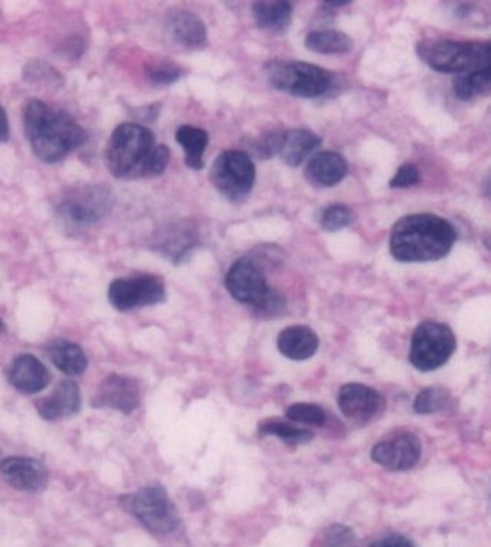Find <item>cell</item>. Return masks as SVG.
Instances as JSON below:
<instances>
[{
  "mask_svg": "<svg viewBox=\"0 0 491 547\" xmlns=\"http://www.w3.org/2000/svg\"><path fill=\"white\" fill-rule=\"evenodd\" d=\"M369 547H416L412 540H409L403 535H387V537L379 538Z\"/></svg>",
  "mask_w": 491,
  "mask_h": 547,
  "instance_id": "obj_38",
  "label": "cell"
},
{
  "mask_svg": "<svg viewBox=\"0 0 491 547\" xmlns=\"http://www.w3.org/2000/svg\"><path fill=\"white\" fill-rule=\"evenodd\" d=\"M8 380L17 391L31 395L47 388L51 377L48 369L34 355L22 354L11 363Z\"/></svg>",
  "mask_w": 491,
  "mask_h": 547,
  "instance_id": "obj_17",
  "label": "cell"
},
{
  "mask_svg": "<svg viewBox=\"0 0 491 547\" xmlns=\"http://www.w3.org/2000/svg\"><path fill=\"white\" fill-rule=\"evenodd\" d=\"M24 126L34 154L47 163L65 159L88 137L70 114L39 99H31L27 103Z\"/></svg>",
  "mask_w": 491,
  "mask_h": 547,
  "instance_id": "obj_2",
  "label": "cell"
},
{
  "mask_svg": "<svg viewBox=\"0 0 491 547\" xmlns=\"http://www.w3.org/2000/svg\"><path fill=\"white\" fill-rule=\"evenodd\" d=\"M25 79L27 82L40 83L45 87H59L62 83V77L54 70L47 62H40V60H33L25 67Z\"/></svg>",
  "mask_w": 491,
  "mask_h": 547,
  "instance_id": "obj_33",
  "label": "cell"
},
{
  "mask_svg": "<svg viewBox=\"0 0 491 547\" xmlns=\"http://www.w3.org/2000/svg\"><path fill=\"white\" fill-rule=\"evenodd\" d=\"M108 299L117 311L122 312L159 305L166 299L165 282L151 274L117 279L109 285Z\"/></svg>",
  "mask_w": 491,
  "mask_h": 547,
  "instance_id": "obj_11",
  "label": "cell"
},
{
  "mask_svg": "<svg viewBox=\"0 0 491 547\" xmlns=\"http://www.w3.org/2000/svg\"><path fill=\"white\" fill-rule=\"evenodd\" d=\"M122 504L152 534L166 535L178 526V514L162 486H146L122 497Z\"/></svg>",
  "mask_w": 491,
  "mask_h": 547,
  "instance_id": "obj_7",
  "label": "cell"
},
{
  "mask_svg": "<svg viewBox=\"0 0 491 547\" xmlns=\"http://www.w3.org/2000/svg\"><path fill=\"white\" fill-rule=\"evenodd\" d=\"M338 406L344 417L358 425H366L383 414L386 400L373 388L360 383H347L338 392Z\"/></svg>",
  "mask_w": 491,
  "mask_h": 547,
  "instance_id": "obj_13",
  "label": "cell"
},
{
  "mask_svg": "<svg viewBox=\"0 0 491 547\" xmlns=\"http://www.w3.org/2000/svg\"><path fill=\"white\" fill-rule=\"evenodd\" d=\"M421 176H419L418 168L412 163H404L399 166V170L396 171L395 176L390 180V188L393 189H406L412 188L419 182Z\"/></svg>",
  "mask_w": 491,
  "mask_h": 547,
  "instance_id": "obj_37",
  "label": "cell"
},
{
  "mask_svg": "<svg viewBox=\"0 0 491 547\" xmlns=\"http://www.w3.org/2000/svg\"><path fill=\"white\" fill-rule=\"evenodd\" d=\"M453 90L456 97L465 102L484 96L491 91V73L485 68V70L461 74L453 83Z\"/></svg>",
  "mask_w": 491,
  "mask_h": 547,
  "instance_id": "obj_27",
  "label": "cell"
},
{
  "mask_svg": "<svg viewBox=\"0 0 491 547\" xmlns=\"http://www.w3.org/2000/svg\"><path fill=\"white\" fill-rule=\"evenodd\" d=\"M8 139H10V123H8L4 107L0 105V143L8 142Z\"/></svg>",
  "mask_w": 491,
  "mask_h": 547,
  "instance_id": "obj_39",
  "label": "cell"
},
{
  "mask_svg": "<svg viewBox=\"0 0 491 547\" xmlns=\"http://www.w3.org/2000/svg\"><path fill=\"white\" fill-rule=\"evenodd\" d=\"M321 8L327 11L340 10L350 5L349 0H333V2H321Z\"/></svg>",
  "mask_w": 491,
  "mask_h": 547,
  "instance_id": "obj_40",
  "label": "cell"
},
{
  "mask_svg": "<svg viewBox=\"0 0 491 547\" xmlns=\"http://www.w3.org/2000/svg\"><path fill=\"white\" fill-rule=\"evenodd\" d=\"M266 73L272 87L303 99H317L338 85L335 74L300 60H272L266 65Z\"/></svg>",
  "mask_w": 491,
  "mask_h": 547,
  "instance_id": "obj_5",
  "label": "cell"
},
{
  "mask_svg": "<svg viewBox=\"0 0 491 547\" xmlns=\"http://www.w3.org/2000/svg\"><path fill=\"white\" fill-rule=\"evenodd\" d=\"M422 446L412 432H396L373 446L372 460L390 471H409L421 458Z\"/></svg>",
  "mask_w": 491,
  "mask_h": 547,
  "instance_id": "obj_12",
  "label": "cell"
},
{
  "mask_svg": "<svg viewBox=\"0 0 491 547\" xmlns=\"http://www.w3.org/2000/svg\"><path fill=\"white\" fill-rule=\"evenodd\" d=\"M353 213L346 205H330L321 214V226L329 233H337L352 225Z\"/></svg>",
  "mask_w": 491,
  "mask_h": 547,
  "instance_id": "obj_34",
  "label": "cell"
},
{
  "mask_svg": "<svg viewBox=\"0 0 491 547\" xmlns=\"http://www.w3.org/2000/svg\"><path fill=\"white\" fill-rule=\"evenodd\" d=\"M175 140L185 150V162L191 170H202L205 166V151L209 145V134L197 126L183 125L175 133Z\"/></svg>",
  "mask_w": 491,
  "mask_h": 547,
  "instance_id": "obj_24",
  "label": "cell"
},
{
  "mask_svg": "<svg viewBox=\"0 0 491 547\" xmlns=\"http://www.w3.org/2000/svg\"><path fill=\"white\" fill-rule=\"evenodd\" d=\"M255 163L246 151H225L212 163L211 179L218 193L231 202H241L254 188Z\"/></svg>",
  "mask_w": 491,
  "mask_h": 547,
  "instance_id": "obj_8",
  "label": "cell"
},
{
  "mask_svg": "<svg viewBox=\"0 0 491 547\" xmlns=\"http://www.w3.org/2000/svg\"><path fill=\"white\" fill-rule=\"evenodd\" d=\"M485 45H487V59H488L487 70L490 71L491 73V40L490 42H488V44H485Z\"/></svg>",
  "mask_w": 491,
  "mask_h": 547,
  "instance_id": "obj_42",
  "label": "cell"
},
{
  "mask_svg": "<svg viewBox=\"0 0 491 547\" xmlns=\"http://www.w3.org/2000/svg\"><path fill=\"white\" fill-rule=\"evenodd\" d=\"M80 406V389L73 380H62L48 397L40 398L36 403L37 412L47 422L73 417L80 411Z\"/></svg>",
  "mask_w": 491,
  "mask_h": 547,
  "instance_id": "obj_16",
  "label": "cell"
},
{
  "mask_svg": "<svg viewBox=\"0 0 491 547\" xmlns=\"http://www.w3.org/2000/svg\"><path fill=\"white\" fill-rule=\"evenodd\" d=\"M349 173V163L335 151H321L314 154L307 162L306 179L317 188H332L343 182Z\"/></svg>",
  "mask_w": 491,
  "mask_h": 547,
  "instance_id": "obj_18",
  "label": "cell"
},
{
  "mask_svg": "<svg viewBox=\"0 0 491 547\" xmlns=\"http://www.w3.org/2000/svg\"><path fill=\"white\" fill-rule=\"evenodd\" d=\"M321 146V139L309 130H292L284 134L280 157L290 168H297Z\"/></svg>",
  "mask_w": 491,
  "mask_h": 547,
  "instance_id": "obj_22",
  "label": "cell"
},
{
  "mask_svg": "<svg viewBox=\"0 0 491 547\" xmlns=\"http://www.w3.org/2000/svg\"><path fill=\"white\" fill-rule=\"evenodd\" d=\"M47 355L51 363L66 375H80L88 368L85 352L70 340H51L47 345Z\"/></svg>",
  "mask_w": 491,
  "mask_h": 547,
  "instance_id": "obj_23",
  "label": "cell"
},
{
  "mask_svg": "<svg viewBox=\"0 0 491 547\" xmlns=\"http://www.w3.org/2000/svg\"><path fill=\"white\" fill-rule=\"evenodd\" d=\"M260 435H272L278 440L286 441L289 445H304L309 443L314 434L307 429L297 428V426L289 425V423L280 422V420H266L258 425Z\"/></svg>",
  "mask_w": 491,
  "mask_h": 547,
  "instance_id": "obj_28",
  "label": "cell"
},
{
  "mask_svg": "<svg viewBox=\"0 0 491 547\" xmlns=\"http://www.w3.org/2000/svg\"><path fill=\"white\" fill-rule=\"evenodd\" d=\"M450 402L452 397L449 391L444 388H427L419 392L413 408L416 414H435L449 408Z\"/></svg>",
  "mask_w": 491,
  "mask_h": 547,
  "instance_id": "obj_29",
  "label": "cell"
},
{
  "mask_svg": "<svg viewBox=\"0 0 491 547\" xmlns=\"http://www.w3.org/2000/svg\"><path fill=\"white\" fill-rule=\"evenodd\" d=\"M91 405L99 409H113L131 414L140 405V385L136 378L111 374L100 383Z\"/></svg>",
  "mask_w": 491,
  "mask_h": 547,
  "instance_id": "obj_14",
  "label": "cell"
},
{
  "mask_svg": "<svg viewBox=\"0 0 491 547\" xmlns=\"http://www.w3.org/2000/svg\"><path fill=\"white\" fill-rule=\"evenodd\" d=\"M284 131H272V133L263 134L252 142H246L249 146L252 156L257 159L266 160L280 154L281 145H283Z\"/></svg>",
  "mask_w": 491,
  "mask_h": 547,
  "instance_id": "obj_32",
  "label": "cell"
},
{
  "mask_svg": "<svg viewBox=\"0 0 491 547\" xmlns=\"http://www.w3.org/2000/svg\"><path fill=\"white\" fill-rule=\"evenodd\" d=\"M323 547H360L352 529L343 524H333L324 532Z\"/></svg>",
  "mask_w": 491,
  "mask_h": 547,
  "instance_id": "obj_35",
  "label": "cell"
},
{
  "mask_svg": "<svg viewBox=\"0 0 491 547\" xmlns=\"http://www.w3.org/2000/svg\"><path fill=\"white\" fill-rule=\"evenodd\" d=\"M226 289L237 302L248 305L255 314L271 319L284 311L286 300L267 283L263 268L254 260H237L226 274Z\"/></svg>",
  "mask_w": 491,
  "mask_h": 547,
  "instance_id": "obj_4",
  "label": "cell"
},
{
  "mask_svg": "<svg viewBox=\"0 0 491 547\" xmlns=\"http://www.w3.org/2000/svg\"><path fill=\"white\" fill-rule=\"evenodd\" d=\"M416 53L439 73L465 74L485 70L488 65L487 45L479 42L426 39L416 45Z\"/></svg>",
  "mask_w": 491,
  "mask_h": 547,
  "instance_id": "obj_6",
  "label": "cell"
},
{
  "mask_svg": "<svg viewBox=\"0 0 491 547\" xmlns=\"http://www.w3.org/2000/svg\"><path fill=\"white\" fill-rule=\"evenodd\" d=\"M286 417L290 422L310 426H323L327 422V412L314 403H295L287 408Z\"/></svg>",
  "mask_w": 491,
  "mask_h": 547,
  "instance_id": "obj_30",
  "label": "cell"
},
{
  "mask_svg": "<svg viewBox=\"0 0 491 547\" xmlns=\"http://www.w3.org/2000/svg\"><path fill=\"white\" fill-rule=\"evenodd\" d=\"M278 349L287 359L304 362L314 357L320 346V339L309 326L294 325L278 334Z\"/></svg>",
  "mask_w": 491,
  "mask_h": 547,
  "instance_id": "obj_20",
  "label": "cell"
},
{
  "mask_svg": "<svg viewBox=\"0 0 491 547\" xmlns=\"http://www.w3.org/2000/svg\"><path fill=\"white\" fill-rule=\"evenodd\" d=\"M195 243H197V236L192 233L191 229L177 226V228L166 229L165 236L159 239L157 249L169 260L178 263L194 248Z\"/></svg>",
  "mask_w": 491,
  "mask_h": 547,
  "instance_id": "obj_26",
  "label": "cell"
},
{
  "mask_svg": "<svg viewBox=\"0 0 491 547\" xmlns=\"http://www.w3.org/2000/svg\"><path fill=\"white\" fill-rule=\"evenodd\" d=\"M2 329H4V323H2V320H0V331H2Z\"/></svg>",
  "mask_w": 491,
  "mask_h": 547,
  "instance_id": "obj_44",
  "label": "cell"
},
{
  "mask_svg": "<svg viewBox=\"0 0 491 547\" xmlns=\"http://www.w3.org/2000/svg\"><path fill=\"white\" fill-rule=\"evenodd\" d=\"M146 76H148V80L152 85L168 87V85H172L183 76V70L175 62L160 60V62L151 63L146 67Z\"/></svg>",
  "mask_w": 491,
  "mask_h": 547,
  "instance_id": "obj_31",
  "label": "cell"
},
{
  "mask_svg": "<svg viewBox=\"0 0 491 547\" xmlns=\"http://www.w3.org/2000/svg\"><path fill=\"white\" fill-rule=\"evenodd\" d=\"M307 50L317 54H347L353 50V40L337 30H318L307 34L304 40Z\"/></svg>",
  "mask_w": 491,
  "mask_h": 547,
  "instance_id": "obj_25",
  "label": "cell"
},
{
  "mask_svg": "<svg viewBox=\"0 0 491 547\" xmlns=\"http://www.w3.org/2000/svg\"><path fill=\"white\" fill-rule=\"evenodd\" d=\"M456 349V337L444 323L422 322L413 332L410 363L418 371L429 372L449 362Z\"/></svg>",
  "mask_w": 491,
  "mask_h": 547,
  "instance_id": "obj_9",
  "label": "cell"
},
{
  "mask_svg": "<svg viewBox=\"0 0 491 547\" xmlns=\"http://www.w3.org/2000/svg\"><path fill=\"white\" fill-rule=\"evenodd\" d=\"M0 472L8 485L19 491H40L47 486V468L34 458H5L0 461Z\"/></svg>",
  "mask_w": 491,
  "mask_h": 547,
  "instance_id": "obj_15",
  "label": "cell"
},
{
  "mask_svg": "<svg viewBox=\"0 0 491 547\" xmlns=\"http://www.w3.org/2000/svg\"><path fill=\"white\" fill-rule=\"evenodd\" d=\"M113 206V194L105 185H83L71 189L57 206V213L68 225L77 228L96 225Z\"/></svg>",
  "mask_w": 491,
  "mask_h": 547,
  "instance_id": "obj_10",
  "label": "cell"
},
{
  "mask_svg": "<svg viewBox=\"0 0 491 547\" xmlns=\"http://www.w3.org/2000/svg\"><path fill=\"white\" fill-rule=\"evenodd\" d=\"M166 31L174 42L186 48L200 47L205 44L208 37L203 20L182 8L169 11L166 16Z\"/></svg>",
  "mask_w": 491,
  "mask_h": 547,
  "instance_id": "obj_19",
  "label": "cell"
},
{
  "mask_svg": "<svg viewBox=\"0 0 491 547\" xmlns=\"http://www.w3.org/2000/svg\"><path fill=\"white\" fill-rule=\"evenodd\" d=\"M294 7L286 0H263L252 7L255 24L269 33L284 34L292 22Z\"/></svg>",
  "mask_w": 491,
  "mask_h": 547,
  "instance_id": "obj_21",
  "label": "cell"
},
{
  "mask_svg": "<svg viewBox=\"0 0 491 547\" xmlns=\"http://www.w3.org/2000/svg\"><path fill=\"white\" fill-rule=\"evenodd\" d=\"M169 160H171V153H169L168 146H155L151 157H149L148 166H146L145 179L162 176L165 173Z\"/></svg>",
  "mask_w": 491,
  "mask_h": 547,
  "instance_id": "obj_36",
  "label": "cell"
},
{
  "mask_svg": "<svg viewBox=\"0 0 491 547\" xmlns=\"http://www.w3.org/2000/svg\"><path fill=\"white\" fill-rule=\"evenodd\" d=\"M485 246H487L488 249L491 251V236H488L487 239H485Z\"/></svg>",
  "mask_w": 491,
  "mask_h": 547,
  "instance_id": "obj_43",
  "label": "cell"
},
{
  "mask_svg": "<svg viewBox=\"0 0 491 547\" xmlns=\"http://www.w3.org/2000/svg\"><path fill=\"white\" fill-rule=\"evenodd\" d=\"M482 191H484L485 196L491 200V171L484 177V182H482Z\"/></svg>",
  "mask_w": 491,
  "mask_h": 547,
  "instance_id": "obj_41",
  "label": "cell"
},
{
  "mask_svg": "<svg viewBox=\"0 0 491 547\" xmlns=\"http://www.w3.org/2000/svg\"><path fill=\"white\" fill-rule=\"evenodd\" d=\"M455 226L436 214H410L390 233V252L398 262L424 263L444 259L455 245Z\"/></svg>",
  "mask_w": 491,
  "mask_h": 547,
  "instance_id": "obj_1",
  "label": "cell"
},
{
  "mask_svg": "<svg viewBox=\"0 0 491 547\" xmlns=\"http://www.w3.org/2000/svg\"><path fill=\"white\" fill-rule=\"evenodd\" d=\"M155 148V137L146 126L126 122L117 126L109 137L105 163L109 173L117 179L145 177L149 157Z\"/></svg>",
  "mask_w": 491,
  "mask_h": 547,
  "instance_id": "obj_3",
  "label": "cell"
}]
</instances>
